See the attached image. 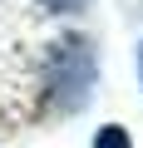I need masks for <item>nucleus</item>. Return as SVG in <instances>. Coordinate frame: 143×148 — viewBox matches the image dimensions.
<instances>
[{"label":"nucleus","instance_id":"f257e3e1","mask_svg":"<svg viewBox=\"0 0 143 148\" xmlns=\"http://www.w3.org/2000/svg\"><path fill=\"white\" fill-rule=\"evenodd\" d=\"M94 74H99V64H94V45L84 35L59 40L54 54H49V99H54V109L79 114L94 94Z\"/></svg>","mask_w":143,"mask_h":148},{"label":"nucleus","instance_id":"f03ea898","mask_svg":"<svg viewBox=\"0 0 143 148\" xmlns=\"http://www.w3.org/2000/svg\"><path fill=\"white\" fill-rule=\"evenodd\" d=\"M94 148H133V143H128V128H118V123H104V128L94 133Z\"/></svg>","mask_w":143,"mask_h":148},{"label":"nucleus","instance_id":"7ed1b4c3","mask_svg":"<svg viewBox=\"0 0 143 148\" xmlns=\"http://www.w3.org/2000/svg\"><path fill=\"white\" fill-rule=\"evenodd\" d=\"M44 10H59V15H74V10H84L89 0H40Z\"/></svg>","mask_w":143,"mask_h":148},{"label":"nucleus","instance_id":"20e7f679","mask_svg":"<svg viewBox=\"0 0 143 148\" xmlns=\"http://www.w3.org/2000/svg\"><path fill=\"white\" fill-rule=\"evenodd\" d=\"M138 69H143V45H138Z\"/></svg>","mask_w":143,"mask_h":148}]
</instances>
